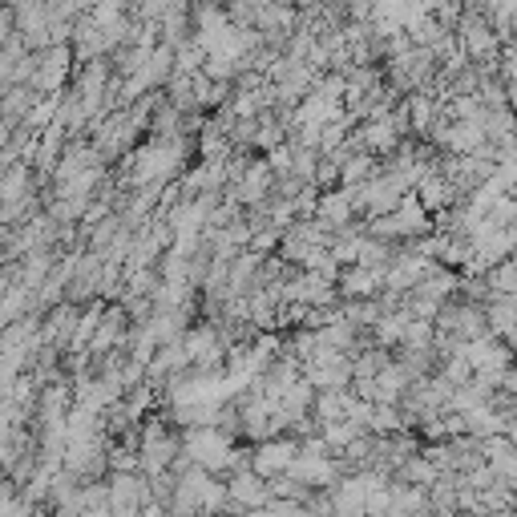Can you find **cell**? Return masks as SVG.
I'll return each instance as SVG.
<instances>
[{"instance_id": "obj_1", "label": "cell", "mask_w": 517, "mask_h": 517, "mask_svg": "<svg viewBox=\"0 0 517 517\" xmlns=\"http://www.w3.org/2000/svg\"><path fill=\"white\" fill-rule=\"evenodd\" d=\"M299 457V445L295 441H263L259 453L251 457V473L255 477H279L291 469V461Z\"/></svg>"}, {"instance_id": "obj_2", "label": "cell", "mask_w": 517, "mask_h": 517, "mask_svg": "<svg viewBox=\"0 0 517 517\" xmlns=\"http://www.w3.org/2000/svg\"><path fill=\"white\" fill-rule=\"evenodd\" d=\"M174 453H178V441L174 437H166L162 433V425H150L146 429V445H142V465H146V473H166V465L174 461Z\"/></svg>"}, {"instance_id": "obj_3", "label": "cell", "mask_w": 517, "mask_h": 517, "mask_svg": "<svg viewBox=\"0 0 517 517\" xmlns=\"http://www.w3.org/2000/svg\"><path fill=\"white\" fill-rule=\"evenodd\" d=\"M380 485V477H352V481H344V485H336V497H332V505H336V513L340 517H364V497H368V489H376Z\"/></svg>"}, {"instance_id": "obj_4", "label": "cell", "mask_w": 517, "mask_h": 517, "mask_svg": "<svg viewBox=\"0 0 517 517\" xmlns=\"http://www.w3.org/2000/svg\"><path fill=\"white\" fill-rule=\"evenodd\" d=\"M227 497L231 501H239V505H251V509H259L263 501H267V485L247 469V473H235L231 477V485H227Z\"/></svg>"}, {"instance_id": "obj_5", "label": "cell", "mask_w": 517, "mask_h": 517, "mask_svg": "<svg viewBox=\"0 0 517 517\" xmlns=\"http://www.w3.org/2000/svg\"><path fill=\"white\" fill-rule=\"evenodd\" d=\"M320 219H324V227H348V219H352V198H348V190L320 198Z\"/></svg>"}, {"instance_id": "obj_6", "label": "cell", "mask_w": 517, "mask_h": 517, "mask_svg": "<svg viewBox=\"0 0 517 517\" xmlns=\"http://www.w3.org/2000/svg\"><path fill=\"white\" fill-rule=\"evenodd\" d=\"M186 356L198 360V364H211L219 356V344H215V332L211 328H198L186 336Z\"/></svg>"}, {"instance_id": "obj_7", "label": "cell", "mask_w": 517, "mask_h": 517, "mask_svg": "<svg viewBox=\"0 0 517 517\" xmlns=\"http://www.w3.org/2000/svg\"><path fill=\"white\" fill-rule=\"evenodd\" d=\"M267 186H271V166H267V162H255V166L247 170V178H243L239 194H243L247 202H255V198H263V194H267Z\"/></svg>"}, {"instance_id": "obj_8", "label": "cell", "mask_w": 517, "mask_h": 517, "mask_svg": "<svg viewBox=\"0 0 517 517\" xmlns=\"http://www.w3.org/2000/svg\"><path fill=\"white\" fill-rule=\"evenodd\" d=\"M384 275H388V271H364V267H356V271L344 275V291H348V295H372V291L384 283Z\"/></svg>"}, {"instance_id": "obj_9", "label": "cell", "mask_w": 517, "mask_h": 517, "mask_svg": "<svg viewBox=\"0 0 517 517\" xmlns=\"http://www.w3.org/2000/svg\"><path fill=\"white\" fill-rule=\"evenodd\" d=\"M400 340L408 344V352H425L429 340H433V324H429V320H404Z\"/></svg>"}, {"instance_id": "obj_10", "label": "cell", "mask_w": 517, "mask_h": 517, "mask_svg": "<svg viewBox=\"0 0 517 517\" xmlns=\"http://www.w3.org/2000/svg\"><path fill=\"white\" fill-rule=\"evenodd\" d=\"M417 202H421V211H437V206L453 202V186H449V182H437V178H425Z\"/></svg>"}, {"instance_id": "obj_11", "label": "cell", "mask_w": 517, "mask_h": 517, "mask_svg": "<svg viewBox=\"0 0 517 517\" xmlns=\"http://www.w3.org/2000/svg\"><path fill=\"white\" fill-rule=\"evenodd\" d=\"M227 485L223 481H206V489H202V501H198V509H206V513H219V509H227Z\"/></svg>"}, {"instance_id": "obj_12", "label": "cell", "mask_w": 517, "mask_h": 517, "mask_svg": "<svg viewBox=\"0 0 517 517\" xmlns=\"http://www.w3.org/2000/svg\"><path fill=\"white\" fill-rule=\"evenodd\" d=\"M396 122H372L368 130H364V142L372 146V150H392L396 146V130H392Z\"/></svg>"}, {"instance_id": "obj_13", "label": "cell", "mask_w": 517, "mask_h": 517, "mask_svg": "<svg viewBox=\"0 0 517 517\" xmlns=\"http://www.w3.org/2000/svg\"><path fill=\"white\" fill-rule=\"evenodd\" d=\"M118 332H122V312H110L106 320H101V336L89 344V348H93V356H97V352H106V348L118 340Z\"/></svg>"}, {"instance_id": "obj_14", "label": "cell", "mask_w": 517, "mask_h": 517, "mask_svg": "<svg viewBox=\"0 0 517 517\" xmlns=\"http://www.w3.org/2000/svg\"><path fill=\"white\" fill-rule=\"evenodd\" d=\"M404 477H408L412 485H417V489H421V485H429V481H437V469H433L429 461H421V457H412V461L404 465Z\"/></svg>"}, {"instance_id": "obj_15", "label": "cell", "mask_w": 517, "mask_h": 517, "mask_svg": "<svg viewBox=\"0 0 517 517\" xmlns=\"http://www.w3.org/2000/svg\"><path fill=\"white\" fill-rule=\"evenodd\" d=\"M485 320H493V328H497L501 336H509V328H513V324H509V320H513V299H497V303L489 307Z\"/></svg>"}, {"instance_id": "obj_16", "label": "cell", "mask_w": 517, "mask_h": 517, "mask_svg": "<svg viewBox=\"0 0 517 517\" xmlns=\"http://www.w3.org/2000/svg\"><path fill=\"white\" fill-rule=\"evenodd\" d=\"M408 114H412V126L425 130V126H429V118H433V101H429L425 93H417V97L408 101Z\"/></svg>"}, {"instance_id": "obj_17", "label": "cell", "mask_w": 517, "mask_h": 517, "mask_svg": "<svg viewBox=\"0 0 517 517\" xmlns=\"http://www.w3.org/2000/svg\"><path fill=\"white\" fill-rule=\"evenodd\" d=\"M404 320H408V316H384V320H376V340H380V344H396Z\"/></svg>"}, {"instance_id": "obj_18", "label": "cell", "mask_w": 517, "mask_h": 517, "mask_svg": "<svg viewBox=\"0 0 517 517\" xmlns=\"http://www.w3.org/2000/svg\"><path fill=\"white\" fill-rule=\"evenodd\" d=\"M372 170V158L368 154H360V158H348V162H340V174H344V182H360L364 174Z\"/></svg>"}, {"instance_id": "obj_19", "label": "cell", "mask_w": 517, "mask_h": 517, "mask_svg": "<svg viewBox=\"0 0 517 517\" xmlns=\"http://www.w3.org/2000/svg\"><path fill=\"white\" fill-rule=\"evenodd\" d=\"M465 380H473V368H469L461 356H453V360L445 364V388H449V384H465Z\"/></svg>"}, {"instance_id": "obj_20", "label": "cell", "mask_w": 517, "mask_h": 517, "mask_svg": "<svg viewBox=\"0 0 517 517\" xmlns=\"http://www.w3.org/2000/svg\"><path fill=\"white\" fill-rule=\"evenodd\" d=\"M485 279L497 287V295H501V299H509V287H513V263H501V267H497L493 275H485Z\"/></svg>"}]
</instances>
